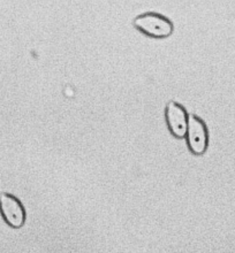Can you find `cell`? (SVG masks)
<instances>
[{
	"mask_svg": "<svg viewBox=\"0 0 235 253\" xmlns=\"http://www.w3.org/2000/svg\"><path fill=\"white\" fill-rule=\"evenodd\" d=\"M134 26L143 34L156 38L168 37L173 33V24L171 21L156 13H146L136 17Z\"/></svg>",
	"mask_w": 235,
	"mask_h": 253,
	"instance_id": "obj_1",
	"label": "cell"
},
{
	"mask_svg": "<svg viewBox=\"0 0 235 253\" xmlns=\"http://www.w3.org/2000/svg\"><path fill=\"white\" fill-rule=\"evenodd\" d=\"M0 214L9 227L19 229L26 222V210L15 196L0 193Z\"/></svg>",
	"mask_w": 235,
	"mask_h": 253,
	"instance_id": "obj_2",
	"label": "cell"
},
{
	"mask_svg": "<svg viewBox=\"0 0 235 253\" xmlns=\"http://www.w3.org/2000/svg\"><path fill=\"white\" fill-rule=\"evenodd\" d=\"M187 142L190 151L196 156H201L208 149V129L204 122L194 114L188 117Z\"/></svg>",
	"mask_w": 235,
	"mask_h": 253,
	"instance_id": "obj_3",
	"label": "cell"
},
{
	"mask_svg": "<svg viewBox=\"0 0 235 253\" xmlns=\"http://www.w3.org/2000/svg\"><path fill=\"white\" fill-rule=\"evenodd\" d=\"M166 121L168 129L178 138H182L187 133L188 115L186 110L175 101H171L166 108Z\"/></svg>",
	"mask_w": 235,
	"mask_h": 253,
	"instance_id": "obj_4",
	"label": "cell"
}]
</instances>
